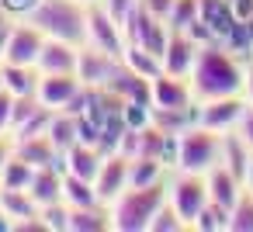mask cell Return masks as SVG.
I'll list each match as a JSON object with an SVG mask.
<instances>
[{"instance_id":"cell-11","label":"cell","mask_w":253,"mask_h":232,"mask_svg":"<svg viewBox=\"0 0 253 232\" xmlns=\"http://www.w3.org/2000/svg\"><path fill=\"white\" fill-rule=\"evenodd\" d=\"M198 49H201V45H198L187 32H173V28H170V42H167V52H163V73L187 80L191 70H194Z\"/></svg>"},{"instance_id":"cell-48","label":"cell","mask_w":253,"mask_h":232,"mask_svg":"<svg viewBox=\"0 0 253 232\" xmlns=\"http://www.w3.org/2000/svg\"><path fill=\"white\" fill-rule=\"evenodd\" d=\"M250 25H253V18H250Z\"/></svg>"},{"instance_id":"cell-49","label":"cell","mask_w":253,"mask_h":232,"mask_svg":"<svg viewBox=\"0 0 253 232\" xmlns=\"http://www.w3.org/2000/svg\"><path fill=\"white\" fill-rule=\"evenodd\" d=\"M0 4H4V0H0Z\"/></svg>"},{"instance_id":"cell-42","label":"cell","mask_w":253,"mask_h":232,"mask_svg":"<svg viewBox=\"0 0 253 232\" xmlns=\"http://www.w3.org/2000/svg\"><path fill=\"white\" fill-rule=\"evenodd\" d=\"M229 4H232V11H236L239 21H250L253 18V0H229Z\"/></svg>"},{"instance_id":"cell-6","label":"cell","mask_w":253,"mask_h":232,"mask_svg":"<svg viewBox=\"0 0 253 232\" xmlns=\"http://www.w3.org/2000/svg\"><path fill=\"white\" fill-rule=\"evenodd\" d=\"M167 201L177 208V215L187 222V229H191V222L198 218V211L208 204V180H205V173H187V170H177V177L170 180V194H167Z\"/></svg>"},{"instance_id":"cell-28","label":"cell","mask_w":253,"mask_h":232,"mask_svg":"<svg viewBox=\"0 0 253 232\" xmlns=\"http://www.w3.org/2000/svg\"><path fill=\"white\" fill-rule=\"evenodd\" d=\"M49 139L56 142L59 153H66L70 146L80 142V118L70 115V111H56V118H52V125H49Z\"/></svg>"},{"instance_id":"cell-16","label":"cell","mask_w":253,"mask_h":232,"mask_svg":"<svg viewBox=\"0 0 253 232\" xmlns=\"http://www.w3.org/2000/svg\"><path fill=\"white\" fill-rule=\"evenodd\" d=\"M77 66H80V45L45 39L39 56V73H77Z\"/></svg>"},{"instance_id":"cell-44","label":"cell","mask_w":253,"mask_h":232,"mask_svg":"<svg viewBox=\"0 0 253 232\" xmlns=\"http://www.w3.org/2000/svg\"><path fill=\"white\" fill-rule=\"evenodd\" d=\"M243 187L253 191V163H250V170H246V177H243Z\"/></svg>"},{"instance_id":"cell-30","label":"cell","mask_w":253,"mask_h":232,"mask_svg":"<svg viewBox=\"0 0 253 232\" xmlns=\"http://www.w3.org/2000/svg\"><path fill=\"white\" fill-rule=\"evenodd\" d=\"M191 229H194V232H229V208L208 201V204L198 211V218L191 222Z\"/></svg>"},{"instance_id":"cell-31","label":"cell","mask_w":253,"mask_h":232,"mask_svg":"<svg viewBox=\"0 0 253 232\" xmlns=\"http://www.w3.org/2000/svg\"><path fill=\"white\" fill-rule=\"evenodd\" d=\"M229 232H253V191H243V197L232 204Z\"/></svg>"},{"instance_id":"cell-29","label":"cell","mask_w":253,"mask_h":232,"mask_svg":"<svg viewBox=\"0 0 253 232\" xmlns=\"http://www.w3.org/2000/svg\"><path fill=\"white\" fill-rule=\"evenodd\" d=\"M39 166H32L28 159H21L18 153L4 163V170H0V187H11V191H28L32 177H35Z\"/></svg>"},{"instance_id":"cell-24","label":"cell","mask_w":253,"mask_h":232,"mask_svg":"<svg viewBox=\"0 0 253 232\" xmlns=\"http://www.w3.org/2000/svg\"><path fill=\"white\" fill-rule=\"evenodd\" d=\"M39 66H14V63H4V87L21 97V94H39Z\"/></svg>"},{"instance_id":"cell-18","label":"cell","mask_w":253,"mask_h":232,"mask_svg":"<svg viewBox=\"0 0 253 232\" xmlns=\"http://www.w3.org/2000/svg\"><path fill=\"white\" fill-rule=\"evenodd\" d=\"M14 153L21 159H28L32 166H63V153L56 149V142L45 135H32V139H14Z\"/></svg>"},{"instance_id":"cell-40","label":"cell","mask_w":253,"mask_h":232,"mask_svg":"<svg viewBox=\"0 0 253 232\" xmlns=\"http://www.w3.org/2000/svg\"><path fill=\"white\" fill-rule=\"evenodd\" d=\"M35 4H39V0H4L0 7H4V11H11L14 18H18V14H25V18H28V11H32Z\"/></svg>"},{"instance_id":"cell-13","label":"cell","mask_w":253,"mask_h":232,"mask_svg":"<svg viewBox=\"0 0 253 232\" xmlns=\"http://www.w3.org/2000/svg\"><path fill=\"white\" fill-rule=\"evenodd\" d=\"M80 87H84V83H80L77 73H42V80H39V97H42V104L63 111V108L80 94Z\"/></svg>"},{"instance_id":"cell-9","label":"cell","mask_w":253,"mask_h":232,"mask_svg":"<svg viewBox=\"0 0 253 232\" xmlns=\"http://www.w3.org/2000/svg\"><path fill=\"white\" fill-rule=\"evenodd\" d=\"M246 111V97L232 94V97H211V101H198V125L211 128V132H232L239 125Z\"/></svg>"},{"instance_id":"cell-27","label":"cell","mask_w":253,"mask_h":232,"mask_svg":"<svg viewBox=\"0 0 253 232\" xmlns=\"http://www.w3.org/2000/svg\"><path fill=\"white\" fill-rule=\"evenodd\" d=\"M0 211H4L11 222H21L28 215H39V204L28 191H11V187H0Z\"/></svg>"},{"instance_id":"cell-22","label":"cell","mask_w":253,"mask_h":232,"mask_svg":"<svg viewBox=\"0 0 253 232\" xmlns=\"http://www.w3.org/2000/svg\"><path fill=\"white\" fill-rule=\"evenodd\" d=\"M201 21L218 35V42L232 32V25L239 21L236 18V11H232V4L229 0H201Z\"/></svg>"},{"instance_id":"cell-19","label":"cell","mask_w":253,"mask_h":232,"mask_svg":"<svg viewBox=\"0 0 253 232\" xmlns=\"http://www.w3.org/2000/svg\"><path fill=\"white\" fill-rule=\"evenodd\" d=\"M63 173H66L63 166H39V170H35L32 184H28V194L35 197L39 208L63 201Z\"/></svg>"},{"instance_id":"cell-23","label":"cell","mask_w":253,"mask_h":232,"mask_svg":"<svg viewBox=\"0 0 253 232\" xmlns=\"http://www.w3.org/2000/svg\"><path fill=\"white\" fill-rule=\"evenodd\" d=\"M63 201L70 208H90V204H104L94 180H84L77 173H63Z\"/></svg>"},{"instance_id":"cell-38","label":"cell","mask_w":253,"mask_h":232,"mask_svg":"<svg viewBox=\"0 0 253 232\" xmlns=\"http://www.w3.org/2000/svg\"><path fill=\"white\" fill-rule=\"evenodd\" d=\"M236 132L246 139V146L253 149V104L246 101V111H243V118H239V125H236Z\"/></svg>"},{"instance_id":"cell-7","label":"cell","mask_w":253,"mask_h":232,"mask_svg":"<svg viewBox=\"0 0 253 232\" xmlns=\"http://www.w3.org/2000/svg\"><path fill=\"white\" fill-rule=\"evenodd\" d=\"M87 45L94 49H104L111 56H122L125 52V28L104 11V4H87Z\"/></svg>"},{"instance_id":"cell-8","label":"cell","mask_w":253,"mask_h":232,"mask_svg":"<svg viewBox=\"0 0 253 232\" xmlns=\"http://www.w3.org/2000/svg\"><path fill=\"white\" fill-rule=\"evenodd\" d=\"M42 45H45V32H42L39 25H32L28 18H25V21H14L11 39H7V49H4V63H14V66H39Z\"/></svg>"},{"instance_id":"cell-37","label":"cell","mask_w":253,"mask_h":232,"mask_svg":"<svg viewBox=\"0 0 253 232\" xmlns=\"http://www.w3.org/2000/svg\"><path fill=\"white\" fill-rule=\"evenodd\" d=\"M11 28H14V14L0 7V63H4V49H7V39H11Z\"/></svg>"},{"instance_id":"cell-41","label":"cell","mask_w":253,"mask_h":232,"mask_svg":"<svg viewBox=\"0 0 253 232\" xmlns=\"http://www.w3.org/2000/svg\"><path fill=\"white\" fill-rule=\"evenodd\" d=\"M14 156V135L11 132H0V170H4V163Z\"/></svg>"},{"instance_id":"cell-39","label":"cell","mask_w":253,"mask_h":232,"mask_svg":"<svg viewBox=\"0 0 253 232\" xmlns=\"http://www.w3.org/2000/svg\"><path fill=\"white\" fill-rule=\"evenodd\" d=\"M139 4L149 11V14H156V18H170V7H173V0H139Z\"/></svg>"},{"instance_id":"cell-34","label":"cell","mask_w":253,"mask_h":232,"mask_svg":"<svg viewBox=\"0 0 253 232\" xmlns=\"http://www.w3.org/2000/svg\"><path fill=\"white\" fill-rule=\"evenodd\" d=\"M42 218L49 222V232H70V204L66 201H56V204H45L39 208Z\"/></svg>"},{"instance_id":"cell-25","label":"cell","mask_w":253,"mask_h":232,"mask_svg":"<svg viewBox=\"0 0 253 232\" xmlns=\"http://www.w3.org/2000/svg\"><path fill=\"white\" fill-rule=\"evenodd\" d=\"M122 63H125L128 70H135L139 77H146V80H156V77L163 73V59H160L156 52L142 49V45H125Z\"/></svg>"},{"instance_id":"cell-10","label":"cell","mask_w":253,"mask_h":232,"mask_svg":"<svg viewBox=\"0 0 253 232\" xmlns=\"http://www.w3.org/2000/svg\"><path fill=\"white\" fill-rule=\"evenodd\" d=\"M118 66H122V56H111V52H104V49L84 45V49H80L77 77H80L84 87H108V80L115 77Z\"/></svg>"},{"instance_id":"cell-14","label":"cell","mask_w":253,"mask_h":232,"mask_svg":"<svg viewBox=\"0 0 253 232\" xmlns=\"http://www.w3.org/2000/svg\"><path fill=\"white\" fill-rule=\"evenodd\" d=\"M194 94H191V83L184 77H170V73H160L153 80V108H194Z\"/></svg>"},{"instance_id":"cell-20","label":"cell","mask_w":253,"mask_h":232,"mask_svg":"<svg viewBox=\"0 0 253 232\" xmlns=\"http://www.w3.org/2000/svg\"><path fill=\"white\" fill-rule=\"evenodd\" d=\"M222 166H229L239 180L246 177V170H250V163H253V149L246 146V139L232 128V132H222V159H218Z\"/></svg>"},{"instance_id":"cell-3","label":"cell","mask_w":253,"mask_h":232,"mask_svg":"<svg viewBox=\"0 0 253 232\" xmlns=\"http://www.w3.org/2000/svg\"><path fill=\"white\" fill-rule=\"evenodd\" d=\"M28 21L45 32V39H59L70 45H87V4L84 0H39L28 11Z\"/></svg>"},{"instance_id":"cell-4","label":"cell","mask_w":253,"mask_h":232,"mask_svg":"<svg viewBox=\"0 0 253 232\" xmlns=\"http://www.w3.org/2000/svg\"><path fill=\"white\" fill-rule=\"evenodd\" d=\"M222 159V132H211L205 125H191L177 135V166L187 173H208Z\"/></svg>"},{"instance_id":"cell-2","label":"cell","mask_w":253,"mask_h":232,"mask_svg":"<svg viewBox=\"0 0 253 232\" xmlns=\"http://www.w3.org/2000/svg\"><path fill=\"white\" fill-rule=\"evenodd\" d=\"M170 194V180H156L146 187H125L115 201H111V229L115 232H149L153 215L167 204Z\"/></svg>"},{"instance_id":"cell-5","label":"cell","mask_w":253,"mask_h":232,"mask_svg":"<svg viewBox=\"0 0 253 232\" xmlns=\"http://www.w3.org/2000/svg\"><path fill=\"white\" fill-rule=\"evenodd\" d=\"M122 28H125V42H128V45H142V49H149V52H156V56L163 59L167 42H170V25H167L163 18H156V14H149L142 4H135V11L128 14V21H125Z\"/></svg>"},{"instance_id":"cell-21","label":"cell","mask_w":253,"mask_h":232,"mask_svg":"<svg viewBox=\"0 0 253 232\" xmlns=\"http://www.w3.org/2000/svg\"><path fill=\"white\" fill-rule=\"evenodd\" d=\"M111 229V204L70 208V232H104Z\"/></svg>"},{"instance_id":"cell-17","label":"cell","mask_w":253,"mask_h":232,"mask_svg":"<svg viewBox=\"0 0 253 232\" xmlns=\"http://www.w3.org/2000/svg\"><path fill=\"white\" fill-rule=\"evenodd\" d=\"M101 163H104V153L94 142H77V146H70L63 153V170L66 173H77L84 180H94L97 170H101Z\"/></svg>"},{"instance_id":"cell-35","label":"cell","mask_w":253,"mask_h":232,"mask_svg":"<svg viewBox=\"0 0 253 232\" xmlns=\"http://www.w3.org/2000/svg\"><path fill=\"white\" fill-rule=\"evenodd\" d=\"M101 4H104V11H108L118 25H125V21H128V14L135 11L139 0H101Z\"/></svg>"},{"instance_id":"cell-45","label":"cell","mask_w":253,"mask_h":232,"mask_svg":"<svg viewBox=\"0 0 253 232\" xmlns=\"http://www.w3.org/2000/svg\"><path fill=\"white\" fill-rule=\"evenodd\" d=\"M7 229H14V222H11L4 211H0V232H7Z\"/></svg>"},{"instance_id":"cell-12","label":"cell","mask_w":253,"mask_h":232,"mask_svg":"<svg viewBox=\"0 0 253 232\" xmlns=\"http://www.w3.org/2000/svg\"><path fill=\"white\" fill-rule=\"evenodd\" d=\"M94 187H97L101 201L111 204L128 187V156L125 153H108L104 163H101V170H97V177H94Z\"/></svg>"},{"instance_id":"cell-33","label":"cell","mask_w":253,"mask_h":232,"mask_svg":"<svg viewBox=\"0 0 253 232\" xmlns=\"http://www.w3.org/2000/svg\"><path fill=\"white\" fill-rule=\"evenodd\" d=\"M187 229V222L177 215V208L167 201L156 215H153V222H149V232H184Z\"/></svg>"},{"instance_id":"cell-1","label":"cell","mask_w":253,"mask_h":232,"mask_svg":"<svg viewBox=\"0 0 253 232\" xmlns=\"http://www.w3.org/2000/svg\"><path fill=\"white\" fill-rule=\"evenodd\" d=\"M187 83H191L194 101L232 97V94H243L246 66H243L239 56L229 52L222 42H211V45H201V49H198V59H194V70H191Z\"/></svg>"},{"instance_id":"cell-46","label":"cell","mask_w":253,"mask_h":232,"mask_svg":"<svg viewBox=\"0 0 253 232\" xmlns=\"http://www.w3.org/2000/svg\"><path fill=\"white\" fill-rule=\"evenodd\" d=\"M0 90H4V63H0Z\"/></svg>"},{"instance_id":"cell-32","label":"cell","mask_w":253,"mask_h":232,"mask_svg":"<svg viewBox=\"0 0 253 232\" xmlns=\"http://www.w3.org/2000/svg\"><path fill=\"white\" fill-rule=\"evenodd\" d=\"M198 14H201V0H173L167 25H170L173 32H184L191 21H198Z\"/></svg>"},{"instance_id":"cell-47","label":"cell","mask_w":253,"mask_h":232,"mask_svg":"<svg viewBox=\"0 0 253 232\" xmlns=\"http://www.w3.org/2000/svg\"><path fill=\"white\" fill-rule=\"evenodd\" d=\"M84 4H97V0H84Z\"/></svg>"},{"instance_id":"cell-26","label":"cell","mask_w":253,"mask_h":232,"mask_svg":"<svg viewBox=\"0 0 253 232\" xmlns=\"http://www.w3.org/2000/svg\"><path fill=\"white\" fill-rule=\"evenodd\" d=\"M167 177V163L153 156H132L128 159V187H146Z\"/></svg>"},{"instance_id":"cell-43","label":"cell","mask_w":253,"mask_h":232,"mask_svg":"<svg viewBox=\"0 0 253 232\" xmlns=\"http://www.w3.org/2000/svg\"><path fill=\"white\" fill-rule=\"evenodd\" d=\"M243 97L253 104V63L246 66V83H243Z\"/></svg>"},{"instance_id":"cell-36","label":"cell","mask_w":253,"mask_h":232,"mask_svg":"<svg viewBox=\"0 0 253 232\" xmlns=\"http://www.w3.org/2000/svg\"><path fill=\"white\" fill-rule=\"evenodd\" d=\"M11 118H14V94L4 87L0 90V132H11Z\"/></svg>"},{"instance_id":"cell-15","label":"cell","mask_w":253,"mask_h":232,"mask_svg":"<svg viewBox=\"0 0 253 232\" xmlns=\"http://www.w3.org/2000/svg\"><path fill=\"white\" fill-rule=\"evenodd\" d=\"M205 180H208V201H215V204H222V208H229L232 211V204L243 197V180L229 170V166H222V163H215L208 173H205Z\"/></svg>"}]
</instances>
